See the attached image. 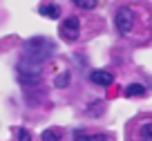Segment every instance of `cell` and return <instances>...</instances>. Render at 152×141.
Wrapping results in <instances>:
<instances>
[{"instance_id":"7a4b0ae2","label":"cell","mask_w":152,"mask_h":141,"mask_svg":"<svg viewBox=\"0 0 152 141\" xmlns=\"http://www.w3.org/2000/svg\"><path fill=\"white\" fill-rule=\"evenodd\" d=\"M134 23H137V16H134L132 7H119V9H116V14H114V27H116V32H119L121 36L132 34Z\"/></svg>"},{"instance_id":"8992f818","label":"cell","mask_w":152,"mask_h":141,"mask_svg":"<svg viewBox=\"0 0 152 141\" xmlns=\"http://www.w3.org/2000/svg\"><path fill=\"white\" fill-rule=\"evenodd\" d=\"M90 81L94 85H103V87H107V85H112L114 76H112V72H107V70H92L90 72Z\"/></svg>"},{"instance_id":"6da1fadb","label":"cell","mask_w":152,"mask_h":141,"mask_svg":"<svg viewBox=\"0 0 152 141\" xmlns=\"http://www.w3.org/2000/svg\"><path fill=\"white\" fill-rule=\"evenodd\" d=\"M54 52H56L54 40H49V38H45V36H34V38H29V40L25 43L23 58L36 63V65H43Z\"/></svg>"},{"instance_id":"8fae6325","label":"cell","mask_w":152,"mask_h":141,"mask_svg":"<svg viewBox=\"0 0 152 141\" xmlns=\"http://www.w3.org/2000/svg\"><path fill=\"white\" fill-rule=\"evenodd\" d=\"M72 2H74L78 9L90 11V9H94V7H96V2H99V0H72Z\"/></svg>"},{"instance_id":"4fadbf2b","label":"cell","mask_w":152,"mask_h":141,"mask_svg":"<svg viewBox=\"0 0 152 141\" xmlns=\"http://www.w3.org/2000/svg\"><path fill=\"white\" fill-rule=\"evenodd\" d=\"M18 141H31V134H29V130H25V128H18Z\"/></svg>"},{"instance_id":"ba28073f","label":"cell","mask_w":152,"mask_h":141,"mask_svg":"<svg viewBox=\"0 0 152 141\" xmlns=\"http://www.w3.org/2000/svg\"><path fill=\"white\" fill-rule=\"evenodd\" d=\"M38 11H40V16H45V18H58V16H61V7H58L56 2H43V5L38 7Z\"/></svg>"},{"instance_id":"9c48e42d","label":"cell","mask_w":152,"mask_h":141,"mask_svg":"<svg viewBox=\"0 0 152 141\" xmlns=\"http://www.w3.org/2000/svg\"><path fill=\"white\" fill-rule=\"evenodd\" d=\"M123 94L128 96V99H132V96H145V85H141V83H130L128 87L123 90Z\"/></svg>"},{"instance_id":"5b68a950","label":"cell","mask_w":152,"mask_h":141,"mask_svg":"<svg viewBox=\"0 0 152 141\" xmlns=\"http://www.w3.org/2000/svg\"><path fill=\"white\" fill-rule=\"evenodd\" d=\"M132 139L134 141H152V119H145V121H141V123H134Z\"/></svg>"},{"instance_id":"30bf717a","label":"cell","mask_w":152,"mask_h":141,"mask_svg":"<svg viewBox=\"0 0 152 141\" xmlns=\"http://www.w3.org/2000/svg\"><path fill=\"white\" fill-rule=\"evenodd\" d=\"M40 139L43 141H61L63 139V130L61 128H47V130L40 134Z\"/></svg>"},{"instance_id":"277c9868","label":"cell","mask_w":152,"mask_h":141,"mask_svg":"<svg viewBox=\"0 0 152 141\" xmlns=\"http://www.w3.org/2000/svg\"><path fill=\"white\" fill-rule=\"evenodd\" d=\"M58 36H61L65 43L78 40V36H81V20L76 18V16H67V18H63L61 27H58Z\"/></svg>"},{"instance_id":"3957f363","label":"cell","mask_w":152,"mask_h":141,"mask_svg":"<svg viewBox=\"0 0 152 141\" xmlns=\"http://www.w3.org/2000/svg\"><path fill=\"white\" fill-rule=\"evenodd\" d=\"M40 67H43V65H36V63H31V61H27V58L20 56L18 67H16V70H18L20 83H25V85L38 83V81H40Z\"/></svg>"},{"instance_id":"52a82bcc","label":"cell","mask_w":152,"mask_h":141,"mask_svg":"<svg viewBox=\"0 0 152 141\" xmlns=\"http://www.w3.org/2000/svg\"><path fill=\"white\" fill-rule=\"evenodd\" d=\"M74 141H110L105 132H76Z\"/></svg>"},{"instance_id":"7c38bea8","label":"cell","mask_w":152,"mask_h":141,"mask_svg":"<svg viewBox=\"0 0 152 141\" xmlns=\"http://www.w3.org/2000/svg\"><path fill=\"white\" fill-rule=\"evenodd\" d=\"M54 85H56V87H67V85H69V72H61V74L54 79Z\"/></svg>"}]
</instances>
